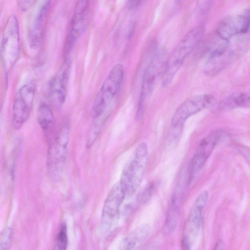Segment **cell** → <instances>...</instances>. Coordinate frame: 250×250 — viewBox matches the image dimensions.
<instances>
[{"instance_id":"cell-24","label":"cell","mask_w":250,"mask_h":250,"mask_svg":"<svg viewBox=\"0 0 250 250\" xmlns=\"http://www.w3.org/2000/svg\"><path fill=\"white\" fill-rule=\"evenodd\" d=\"M12 231L9 227H5L1 232L0 236V250H8L11 244Z\"/></svg>"},{"instance_id":"cell-11","label":"cell","mask_w":250,"mask_h":250,"mask_svg":"<svg viewBox=\"0 0 250 250\" xmlns=\"http://www.w3.org/2000/svg\"><path fill=\"white\" fill-rule=\"evenodd\" d=\"M69 126L66 121L49 146L47 164L51 172L55 173L62 168L65 161L69 140Z\"/></svg>"},{"instance_id":"cell-20","label":"cell","mask_w":250,"mask_h":250,"mask_svg":"<svg viewBox=\"0 0 250 250\" xmlns=\"http://www.w3.org/2000/svg\"><path fill=\"white\" fill-rule=\"evenodd\" d=\"M37 119L42 129L47 131L54 120L52 110L48 104L44 103L40 104L37 112Z\"/></svg>"},{"instance_id":"cell-9","label":"cell","mask_w":250,"mask_h":250,"mask_svg":"<svg viewBox=\"0 0 250 250\" xmlns=\"http://www.w3.org/2000/svg\"><path fill=\"white\" fill-rule=\"evenodd\" d=\"M224 133L220 130L213 131L202 139L198 144L188 168V184L202 168Z\"/></svg>"},{"instance_id":"cell-28","label":"cell","mask_w":250,"mask_h":250,"mask_svg":"<svg viewBox=\"0 0 250 250\" xmlns=\"http://www.w3.org/2000/svg\"><path fill=\"white\" fill-rule=\"evenodd\" d=\"M224 247V244H223V242L222 241H220L219 242L217 245L215 246V249H220V247H221L222 249H223V247Z\"/></svg>"},{"instance_id":"cell-6","label":"cell","mask_w":250,"mask_h":250,"mask_svg":"<svg viewBox=\"0 0 250 250\" xmlns=\"http://www.w3.org/2000/svg\"><path fill=\"white\" fill-rule=\"evenodd\" d=\"M208 197L207 190L202 191L194 201L185 221L182 237L184 249L190 250L195 245L201 228L202 214Z\"/></svg>"},{"instance_id":"cell-15","label":"cell","mask_w":250,"mask_h":250,"mask_svg":"<svg viewBox=\"0 0 250 250\" xmlns=\"http://www.w3.org/2000/svg\"><path fill=\"white\" fill-rule=\"evenodd\" d=\"M237 56L236 52L226 44L214 50L204 66V72L208 76L216 75L230 64Z\"/></svg>"},{"instance_id":"cell-1","label":"cell","mask_w":250,"mask_h":250,"mask_svg":"<svg viewBox=\"0 0 250 250\" xmlns=\"http://www.w3.org/2000/svg\"><path fill=\"white\" fill-rule=\"evenodd\" d=\"M205 32L203 25L196 26L186 34L174 48L166 61L162 84L168 86L178 72L184 62L201 42Z\"/></svg>"},{"instance_id":"cell-13","label":"cell","mask_w":250,"mask_h":250,"mask_svg":"<svg viewBox=\"0 0 250 250\" xmlns=\"http://www.w3.org/2000/svg\"><path fill=\"white\" fill-rule=\"evenodd\" d=\"M213 96L202 94L192 96L186 99L177 108L171 121L172 125L184 124L189 117L210 106L214 103Z\"/></svg>"},{"instance_id":"cell-21","label":"cell","mask_w":250,"mask_h":250,"mask_svg":"<svg viewBox=\"0 0 250 250\" xmlns=\"http://www.w3.org/2000/svg\"><path fill=\"white\" fill-rule=\"evenodd\" d=\"M108 112L109 110H107L101 115L93 119L94 122L87 135L86 143L87 147H90L98 138L102 126L109 115Z\"/></svg>"},{"instance_id":"cell-22","label":"cell","mask_w":250,"mask_h":250,"mask_svg":"<svg viewBox=\"0 0 250 250\" xmlns=\"http://www.w3.org/2000/svg\"><path fill=\"white\" fill-rule=\"evenodd\" d=\"M184 125H172L167 134L166 146L168 149L174 148L177 145L182 134Z\"/></svg>"},{"instance_id":"cell-14","label":"cell","mask_w":250,"mask_h":250,"mask_svg":"<svg viewBox=\"0 0 250 250\" xmlns=\"http://www.w3.org/2000/svg\"><path fill=\"white\" fill-rule=\"evenodd\" d=\"M250 29V10L229 16L219 24L216 33L227 41L233 36L247 33Z\"/></svg>"},{"instance_id":"cell-3","label":"cell","mask_w":250,"mask_h":250,"mask_svg":"<svg viewBox=\"0 0 250 250\" xmlns=\"http://www.w3.org/2000/svg\"><path fill=\"white\" fill-rule=\"evenodd\" d=\"M124 69L121 63L115 65L104 80L93 103L91 115L95 119L106 111L121 86Z\"/></svg>"},{"instance_id":"cell-16","label":"cell","mask_w":250,"mask_h":250,"mask_svg":"<svg viewBox=\"0 0 250 250\" xmlns=\"http://www.w3.org/2000/svg\"><path fill=\"white\" fill-rule=\"evenodd\" d=\"M51 0H47L36 15L29 33V44L33 49H37L42 45L43 29L49 8Z\"/></svg>"},{"instance_id":"cell-25","label":"cell","mask_w":250,"mask_h":250,"mask_svg":"<svg viewBox=\"0 0 250 250\" xmlns=\"http://www.w3.org/2000/svg\"><path fill=\"white\" fill-rule=\"evenodd\" d=\"M36 0H17V4L22 11L28 10L34 4Z\"/></svg>"},{"instance_id":"cell-26","label":"cell","mask_w":250,"mask_h":250,"mask_svg":"<svg viewBox=\"0 0 250 250\" xmlns=\"http://www.w3.org/2000/svg\"><path fill=\"white\" fill-rule=\"evenodd\" d=\"M155 185L153 183L149 184L143 191L141 196V200L143 202H146L148 200L152 194Z\"/></svg>"},{"instance_id":"cell-12","label":"cell","mask_w":250,"mask_h":250,"mask_svg":"<svg viewBox=\"0 0 250 250\" xmlns=\"http://www.w3.org/2000/svg\"><path fill=\"white\" fill-rule=\"evenodd\" d=\"M69 59L64 60L58 73L50 81L47 89V98L51 106L60 108L65 102L70 74Z\"/></svg>"},{"instance_id":"cell-5","label":"cell","mask_w":250,"mask_h":250,"mask_svg":"<svg viewBox=\"0 0 250 250\" xmlns=\"http://www.w3.org/2000/svg\"><path fill=\"white\" fill-rule=\"evenodd\" d=\"M167 60L162 52L156 51L150 58L144 72L138 100L136 119L139 120L144 113L146 104L165 68Z\"/></svg>"},{"instance_id":"cell-8","label":"cell","mask_w":250,"mask_h":250,"mask_svg":"<svg viewBox=\"0 0 250 250\" xmlns=\"http://www.w3.org/2000/svg\"><path fill=\"white\" fill-rule=\"evenodd\" d=\"M90 0H78L66 35L63 47L64 59H69L78 39L86 28L89 11Z\"/></svg>"},{"instance_id":"cell-17","label":"cell","mask_w":250,"mask_h":250,"mask_svg":"<svg viewBox=\"0 0 250 250\" xmlns=\"http://www.w3.org/2000/svg\"><path fill=\"white\" fill-rule=\"evenodd\" d=\"M150 232V226L146 224L138 226L124 238L121 242V249H136L148 237Z\"/></svg>"},{"instance_id":"cell-27","label":"cell","mask_w":250,"mask_h":250,"mask_svg":"<svg viewBox=\"0 0 250 250\" xmlns=\"http://www.w3.org/2000/svg\"><path fill=\"white\" fill-rule=\"evenodd\" d=\"M142 0H128L127 5L130 8L137 7L141 3Z\"/></svg>"},{"instance_id":"cell-18","label":"cell","mask_w":250,"mask_h":250,"mask_svg":"<svg viewBox=\"0 0 250 250\" xmlns=\"http://www.w3.org/2000/svg\"><path fill=\"white\" fill-rule=\"evenodd\" d=\"M178 192L174 194L168 209L163 227V233L167 235L172 234L177 228L179 218V201Z\"/></svg>"},{"instance_id":"cell-10","label":"cell","mask_w":250,"mask_h":250,"mask_svg":"<svg viewBox=\"0 0 250 250\" xmlns=\"http://www.w3.org/2000/svg\"><path fill=\"white\" fill-rule=\"evenodd\" d=\"M126 196L120 181L110 189L103 206L101 221L103 230L109 231L118 219L121 206Z\"/></svg>"},{"instance_id":"cell-19","label":"cell","mask_w":250,"mask_h":250,"mask_svg":"<svg viewBox=\"0 0 250 250\" xmlns=\"http://www.w3.org/2000/svg\"><path fill=\"white\" fill-rule=\"evenodd\" d=\"M250 107V90L247 92L229 96L221 101L219 107L228 110L237 107Z\"/></svg>"},{"instance_id":"cell-7","label":"cell","mask_w":250,"mask_h":250,"mask_svg":"<svg viewBox=\"0 0 250 250\" xmlns=\"http://www.w3.org/2000/svg\"><path fill=\"white\" fill-rule=\"evenodd\" d=\"M34 82L21 86L15 95L11 112V122L15 129H20L30 116L36 93Z\"/></svg>"},{"instance_id":"cell-4","label":"cell","mask_w":250,"mask_h":250,"mask_svg":"<svg viewBox=\"0 0 250 250\" xmlns=\"http://www.w3.org/2000/svg\"><path fill=\"white\" fill-rule=\"evenodd\" d=\"M20 54L19 23L16 17L12 15L5 22L1 42V62L6 75L9 73L18 60Z\"/></svg>"},{"instance_id":"cell-23","label":"cell","mask_w":250,"mask_h":250,"mask_svg":"<svg viewBox=\"0 0 250 250\" xmlns=\"http://www.w3.org/2000/svg\"><path fill=\"white\" fill-rule=\"evenodd\" d=\"M68 245L67 226L65 222H62L57 233L54 249L56 250H65Z\"/></svg>"},{"instance_id":"cell-2","label":"cell","mask_w":250,"mask_h":250,"mask_svg":"<svg viewBox=\"0 0 250 250\" xmlns=\"http://www.w3.org/2000/svg\"><path fill=\"white\" fill-rule=\"evenodd\" d=\"M147 157V145L142 143L125 165L119 181L126 195H132L140 186L145 173Z\"/></svg>"}]
</instances>
